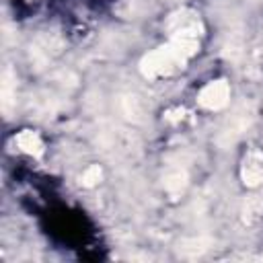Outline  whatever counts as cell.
I'll use <instances>...</instances> for the list:
<instances>
[{"label":"cell","instance_id":"52a82bcc","mask_svg":"<svg viewBox=\"0 0 263 263\" xmlns=\"http://www.w3.org/2000/svg\"><path fill=\"white\" fill-rule=\"evenodd\" d=\"M240 179L247 187H259L263 185V152L253 148L245 154L240 164Z\"/></svg>","mask_w":263,"mask_h":263},{"label":"cell","instance_id":"5bb4252c","mask_svg":"<svg viewBox=\"0 0 263 263\" xmlns=\"http://www.w3.org/2000/svg\"><path fill=\"white\" fill-rule=\"evenodd\" d=\"M185 115H187V111H185V109H181V107H177V109L166 111V115H164V117H166L168 121H175V123H177V121H183V119H185Z\"/></svg>","mask_w":263,"mask_h":263},{"label":"cell","instance_id":"7a4b0ae2","mask_svg":"<svg viewBox=\"0 0 263 263\" xmlns=\"http://www.w3.org/2000/svg\"><path fill=\"white\" fill-rule=\"evenodd\" d=\"M255 117H257V107H255L253 101L242 99L240 103H236L234 109H232V113H230V117L224 121L222 129L218 132V136H216V144H218L220 148H228V146H232V144H234V142H236V140H238V138L253 125Z\"/></svg>","mask_w":263,"mask_h":263},{"label":"cell","instance_id":"30bf717a","mask_svg":"<svg viewBox=\"0 0 263 263\" xmlns=\"http://www.w3.org/2000/svg\"><path fill=\"white\" fill-rule=\"evenodd\" d=\"M263 216V195L253 193L242 201L240 208V220L247 226H253L255 222H259V218Z\"/></svg>","mask_w":263,"mask_h":263},{"label":"cell","instance_id":"7c38bea8","mask_svg":"<svg viewBox=\"0 0 263 263\" xmlns=\"http://www.w3.org/2000/svg\"><path fill=\"white\" fill-rule=\"evenodd\" d=\"M210 245H212L210 238H205V236H195V238L183 240V242L179 245V251H181L183 255H187V257H197V255H201L203 251H208Z\"/></svg>","mask_w":263,"mask_h":263},{"label":"cell","instance_id":"3957f363","mask_svg":"<svg viewBox=\"0 0 263 263\" xmlns=\"http://www.w3.org/2000/svg\"><path fill=\"white\" fill-rule=\"evenodd\" d=\"M168 37H189V39H201L203 35V23L197 12L189 8H181L173 12L166 21Z\"/></svg>","mask_w":263,"mask_h":263},{"label":"cell","instance_id":"277c9868","mask_svg":"<svg viewBox=\"0 0 263 263\" xmlns=\"http://www.w3.org/2000/svg\"><path fill=\"white\" fill-rule=\"evenodd\" d=\"M62 37L53 31H43L37 35V39L31 43V62L35 64V68H43L45 64H49L60 51H62Z\"/></svg>","mask_w":263,"mask_h":263},{"label":"cell","instance_id":"8fae6325","mask_svg":"<svg viewBox=\"0 0 263 263\" xmlns=\"http://www.w3.org/2000/svg\"><path fill=\"white\" fill-rule=\"evenodd\" d=\"M16 76L12 74L10 68L4 70L2 74V109L4 113H8L12 109V105L16 103Z\"/></svg>","mask_w":263,"mask_h":263},{"label":"cell","instance_id":"ba28073f","mask_svg":"<svg viewBox=\"0 0 263 263\" xmlns=\"http://www.w3.org/2000/svg\"><path fill=\"white\" fill-rule=\"evenodd\" d=\"M14 144L18 146L21 152H25V154H29V156H35V158H39V156L45 152V144H43L41 136H39L37 132H33V129H23V132L14 138Z\"/></svg>","mask_w":263,"mask_h":263},{"label":"cell","instance_id":"8992f818","mask_svg":"<svg viewBox=\"0 0 263 263\" xmlns=\"http://www.w3.org/2000/svg\"><path fill=\"white\" fill-rule=\"evenodd\" d=\"M187 183H189V173H187L185 164L173 162V164L166 166V171L162 175V189L166 191V195L171 199L181 197L187 189Z\"/></svg>","mask_w":263,"mask_h":263},{"label":"cell","instance_id":"9c48e42d","mask_svg":"<svg viewBox=\"0 0 263 263\" xmlns=\"http://www.w3.org/2000/svg\"><path fill=\"white\" fill-rule=\"evenodd\" d=\"M119 111H121V115L125 117V119H129V121H144V117H146V105H144V101L138 97V95H123L121 99H119Z\"/></svg>","mask_w":263,"mask_h":263},{"label":"cell","instance_id":"6da1fadb","mask_svg":"<svg viewBox=\"0 0 263 263\" xmlns=\"http://www.w3.org/2000/svg\"><path fill=\"white\" fill-rule=\"evenodd\" d=\"M199 51V41L193 39H175L168 37L166 45H160L148 51L140 60V72L148 80H156L168 76L187 66V62Z\"/></svg>","mask_w":263,"mask_h":263},{"label":"cell","instance_id":"5b68a950","mask_svg":"<svg viewBox=\"0 0 263 263\" xmlns=\"http://www.w3.org/2000/svg\"><path fill=\"white\" fill-rule=\"evenodd\" d=\"M197 103L208 111H220L230 103V86L226 80H212L197 92Z\"/></svg>","mask_w":263,"mask_h":263},{"label":"cell","instance_id":"4fadbf2b","mask_svg":"<svg viewBox=\"0 0 263 263\" xmlns=\"http://www.w3.org/2000/svg\"><path fill=\"white\" fill-rule=\"evenodd\" d=\"M101 179H103V168H101L99 164L86 166L84 173L80 175V183H82L84 187H95V185L101 183Z\"/></svg>","mask_w":263,"mask_h":263}]
</instances>
